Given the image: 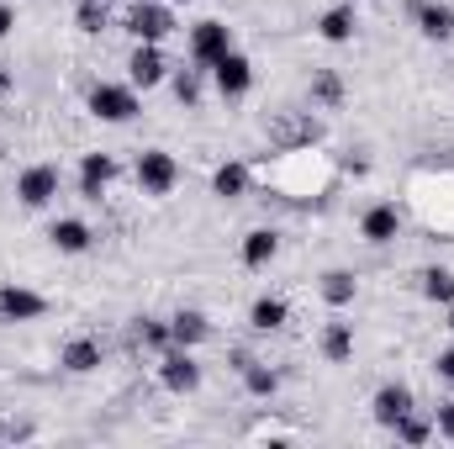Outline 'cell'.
I'll use <instances>...</instances> for the list:
<instances>
[{"instance_id":"obj_12","label":"cell","mask_w":454,"mask_h":449,"mask_svg":"<svg viewBox=\"0 0 454 449\" xmlns=\"http://www.w3.org/2000/svg\"><path fill=\"white\" fill-rule=\"evenodd\" d=\"M275 254H280V238H275L270 227H259V232L243 238V264H248V270H264Z\"/></svg>"},{"instance_id":"obj_28","label":"cell","mask_w":454,"mask_h":449,"mask_svg":"<svg viewBox=\"0 0 454 449\" xmlns=\"http://www.w3.org/2000/svg\"><path fill=\"white\" fill-rule=\"evenodd\" d=\"M423 296L428 302H454V275L450 270H428L423 275Z\"/></svg>"},{"instance_id":"obj_25","label":"cell","mask_w":454,"mask_h":449,"mask_svg":"<svg viewBox=\"0 0 454 449\" xmlns=\"http://www.w3.org/2000/svg\"><path fill=\"white\" fill-rule=\"evenodd\" d=\"M323 37H328V43H348V37H354V11H348V5H339V11L323 16Z\"/></svg>"},{"instance_id":"obj_18","label":"cell","mask_w":454,"mask_h":449,"mask_svg":"<svg viewBox=\"0 0 454 449\" xmlns=\"http://www.w3.org/2000/svg\"><path fill=\"white\" fill-rule=\"evenodd\" d=\"M418 27H423V37L444 43V37L454 32V11L450 5H418Z\"/></svg>"},{"instance_id":"obj_31","label":"cell","mask_w":454,"mask_h":449,"mask_svg":"<svg viewBox=\"0 0 454 449\" xmlns=\"http://www.w3.org/2000/svg\"><path fill=\"white\" fill-rule=\"evenodd\" d=\"M434 429H439L444 439H454V402H444V407H439V418H434Z\"/></svg>"},{"instance_id":"obj_15","label":"cell","mask_w":454,"mask_h":449,"mask_svg":"<svg viewBox=\"0 0 454 449\" xmlns=\"http://www.w3.org/2000/svg\"><path fill=\"white\" fill-rule=\"evenodd\" d=\"M396 232H402L396 207H370V212H364V238H370V243H391Z\"/></svg>"},{"instance_id":"obj_2","label":"cell","mask_w":454,"mask_h":449,"mask_svg":"<svg viewBox=\"0 0 454 449\" xmlns=\"http://www.w3.org/2000/svg\"><path fill=\"white\" fill-rule=\"evenodd\" d=\"M159 381H164L169 391H180V397H185V391H196V386H201V365L191 359V349L169 343V349H164V359H159Z\"/></svg>"},{"instance_id":"obj_16","label":"cell","mask_w":454,"mask_h":449,"mask_svg":"<svg viewBox=\"0 0 454 449\" xmlns=\"http://www.w3.org/2000/svg\"><path fill=\"white\" fill-rule=\"evenodd\" d=\"M96 365H101V343H96V338H74V343H64V370L85 375V370H96Z\"/></svg>"},{"instance_id":"obj_24","label":"cell","mask_w":454,"mask_h":449,"mask_svg":"<svg viewBox=\"0 0 454 449\" xmlns=\"http://www.w3.org/2000/svg\"><path fill=\"white\" fill-rule=\"evenodd\" d=\"M80 32H106L112 27V11H106V0H80Z\"/></svg>"},{"instance_id":"obj_36","label":"cell","mask_w":454,"mask_h":449,"mask_svg":"<svg viewBox=\"0 0 454 449\" xmlns=\"http://www.w3.org/2000/svg\"><path fill=\"white\" fill-rule=\"evenodd\" d=\"M169 5H191V0H169Z\"/></svg>"},{"instance_id":"obj_10","label":"cell","mask_w":454,"mask_h":449,"mask_svg":"<svg viewBox=\"0 0 454 449\" xmlns=\"http://www.w3.org/2000/svg\"><path fill=\"white\" fill-rule=\"evenodd\" d=\"M127 75H132V85L153 91V85L164 80V53H159V43H137V53L127 59Z\"/></svg>"},{"instance_id":"obj_23","label":"cell","mask_w":454,"mask_h":449,"mask_svg":"<svg viewBox=\"0 0 454 449\" xmlns=\"http://www.w3.org/2000/svg\"><path fill=\"white\" fill-rule=\"evenodd\" d=\"M391 434H396L402 445H428V434H434V423H428V418H418V413H402V418L391 423Z\"/></svg>"},{"instance_id":"obj_20","label":"cell","mask_w":454,"mask_h":449,"mask_svg":"<svg viewBox=\"0 0 454 449\" xmlns=\"http://www.w3.org/2000/svg\"><path fill=\"white\" fill-rule=\"evenodd\" d=\"M212 191H217L223 201H238V196L248 191V169H243V164H223V169L212 175Z\"/></svg>"},{"instance_id":"obj_35","label":"cell","mask_w":454,"mask_h":449,"mask_svg":"<svg viewBox=\"0 0 454 449\" xmlns=\"http://www.w3.org/2000/svg\"><path fill=\"white\" fill-rule=\"evenodd\" d=\"M450 328H454V302H450Z\"/></svg>"},{"instance_id":"obj_29","label":"cell","mask_w":454,"mask_h":449,"mask_svg":"<svg viewBox=\"0 0 454 449\" xmlns=\"http://www.w3.org/2000/svg\"><path fill=\"white\" fill-rule=\"evenodd\" d=\"M175 96H180V106H196L201 101V69H180L175 75Z\"/></svg>"},{"instance_id":"obj_6","label":"cell","mask_w":454,"mask_h":449,"mask_svg":"<svg viewBox=\"0 0 454 449\" xmlns=\"http://www.w3.org/2000/svg\"><path fill=\"white\" fill-rule=\"evenodd\" d=\"M227 48H232V37H227L223 21H201V27L191 32V59H196L201 69H212V64L223 59Z\"/></svg>"},{"instance_id":"obj_1","label":"cell","mask_w":454,"mask_h":449,"mask_svg":"<svg viewBox=\"0 0 454 449\" xmlns=\"http://www.w3.org/2000/svg\"><path fill=\"white\" fill-rule=\"evenodd\" d=\"M175 180H180V164H175L164 148L137 154V191H143V196H169Z\"/></svg>"},{"instance_id":"obj_14","label":"cell","mask_w":454,"mask_h":449,"mask_svg":"<svg viewBox=\"0 0 454 449\" xmlns=\"http://www.w3.org/2000/svg\"><path fill=\"white\" fill-rule=\"evenodd\" d=\"M48 238H53V243L64 248V254H85L96 232H90V227L80 223V217H64V223H53V232H48Z\"/></svg>"},{"instance_id":"obj_7","label":"cell","mask_w":454,"mask_h":449,"mask_svg":"<svg viewBox=\"0 0 454 449\" xmlns=\"http://www.w3.org/2000/svg\"><path fill=\"white\" fill-rule=\"evenodd\" d=\"M16 196H21L27 207H48V201L59 196V169H53V164H32V169L16 180Z\"/></svg>"},{"instance_id":"obj_27","label":"cell","mask_w":454,"mask_h":449,"mask_svg":"<svg viewBox=\"0 0 454 449\" xmlns=\"http://www.w3.org/2000/svg\"><path fill=\"white\" fill-rule=\"evenodd\" d=\"M312 96H317L323 106H339L343 101V80L333 75V69H317V75H312Z\"/></svg>"},{"instance_id":"obj_3","label":"cell","mask_w":454,"mask_h":449,"mask_svg":"<svg viewBox=\"0 0 454 449\" xmlns=\"http://www.w3.org/2000/svg\"><path fill=\"white\" fill-rule=\"evenodd\" d=\"M90 112L101 122H132L137 116V91L132 85H96L90 91Z\"/></svg>"},{"instance_id":"obj_17","label":"cell","mask_w":454,"mask_h":449,"mask_svg":"<svg viewBox=\"0 0 454 449\" xmlns=\"http://www.w3.org/2000/svg\"><path fill=\"white\" fill-rule=\"evenodd\" d=\"M238 370H243V381H248V391H254V397H275V386H280V375H275L270 365H259V359H248V354H238Z\"/></svg>"},{"instance_id":"obj_21","label":"cell","mask_w":454,"mask_h":449,"mask_svg":"<svg viewBox=\"0 0 454 449\" xmlns=\"http://www.w3.org/2000/svg\"><path fill=\"white\" fill-rule=\"evenodd\" d=\"M323 354H328L333 365H343V359L354 354V328H348V323H328V328H323Z\"/></svg>"},{"instance_id":"obj_19","label":"cell","mask_w":454,"mask_h":449,"mask_svg":"<svg viewBox=\"0 0 454 449\" xmlns=\"http://www.w3.org/2000/svg\"><path fill=\"white\" fill-rule=\"evenodd\" d=\"M248 323H254L259 334H275V328H286V302H275V296H259V302H254V312H248Z\"/></svg>"},{"instance_id":"obj_8","label":"cell","mask_w":454,"mask_h":449,"mask_svg":"<svg viewBox=\"0 0 454 449\" xmlns=\"http://www.w3.org/2000/svg\"><path fill=\"white\" fill-rule=\"evenodd\" d=\"M48 312V302L37 296V291H27V286H5L0 291V318L5 323H32V318H43Z\"/></svg>"},{"instance_id":"obj_13","label":"cell","mask_w":454,"mask_h":449,"mask_svg":"<svg viewBox=\"0 0 454 449\" xmlns=\"http://www.w3.org/2000/svg\"><path fill=\"white\" fill-rule=\"evenodd\" d=\"M207 334H212V328H207V318H201V312H191V307L169 318V343H180V349H191V343H201Z\"/></svg>"},{"instance_id":"obj_34","label":"cell","mask_w":454,"mask_h":449,"mask_svg":"<svg viewBox=\"0 0 454 449\" xmlns=\"http://www.w3.org/2000/svg\"><path fill=\"white\" fill-rule=\"evenodd\" d=\"M11 85H16V80H11V69H5V64H0V96H5V91H11Z\"/></svg>"},{"instance_id":"obj_9","label":"cell","mask_w":454,"mask_h":449,"mask_svg":"<svg viewBox=\"0 0 454 449\" xmlns=\"http://www.w3.org/2000/svg\"><path fill=\"white\" fill-rule=\"evenodd\" d=\"M112 180H116L112 159H106V154H85V164H80V196H85V201H101Z\"/></svg>"},{"instance_id":"obj_5","label":"cell","mask_w":454,"mask_h":449,"mask_svg":"<svg viewBox=\"0 0 454 449\" xmlns=\"http://www.w3.org/2000/svg\"><path fill=\"white\" fill-rule=\"evenodd\" d=\"M132 32H137V43H159V37H169V32H175L169 5H159V0H137V5H132Z\"/></svg>"},{"instance_id":"obj_11","label":"cell","mask_w":454,"mask_h":449,"mask_svg":"<svg viewBox=\"0 0 454 449\" xmlns=\"http://www.w3.org/2000/svg\"><path fill=\"white\" fill-rule=\"evenodd\" d=\"M402 413H412V391H407V386H380V391H375V423L391 429Z\"/></svg>"},{"instance_id":"obj_30","label":"cell","mask_w":454,"mask_h":449,"mask_svg":"<svg viewBox=\"0 0 454 449\" xmlns=\"http://www.w3.org/2000/svg\"><path fill=\"white\" fill-rule=\"evenodd\" d=\"M137 343H148V349H169V323L143 318V323H137Z\"/></svg>"},{"instance_id":"obj_26","label":"cell","mask_w":454,"mask_h":449,"mask_svg":"<svg viewBox=\"0 0 454 449\" xmlns=\"http://www.w3.org/2000/svg\"><path fill=\"white\" fill-rule=\"evenodd\" d=\"M323 296H328L333 307H348V302H354V275H348V270H333V275H323Z\"/></svg>"},{"instance_id":"obj_22","label":"cell","mask_w":454,"mask_h":449,"mask_svg":"<svg viewBox=\"0 0 454 449\" xmlns=\"http://www.w3.org/2000/svg\"><path fill=\"white\" fill-rule=\"evenodd\" d=\"M317 138V122H301V116H280L275 122V143L291 148V143H312Z\"/></svg>"},{"instance_id":"obj_32","label":"cell","mask_w":454,"mask_h":449,"mask_svg":"<svg viewBox=\"0 0 454 449\" xmlns=\"http://www.w3.org/2000/svg\"><path fill=\"white\" fill-rule=\"evenodd\" d=\"M11 27H16V11H11V5H0V37H11Z\"/></svg>"},{"instance_id":"obj_4","label":"cell","mask_w":454,"mask_h":449,"mask_svg":"<svg viewBox=\"0 0 454 449\" xmlns=\"http://www.w3.org/2000/svg\"><path fill=\"white\" fill-rule=\"evenodd\" d=\"M212 80H217V91H223L227 101H238V96H248V85H254V69H248V59H243L238 48H227L223 59L212 64Z\"/></svg>"},{"instance_id":"obj_33","label":"cell","mask_w":454,"mask_h":449,"mask_svg":"<svg viewBox=\"0 0 454 449\" xmlns=\"http://www.w3.org/2000/svg\"><path fill=\"white\" fill-rule=\"evenodd\" d=\"M439 375H444V381H454V349H444V354H439Z\"/></svg>"}]
</instances>
